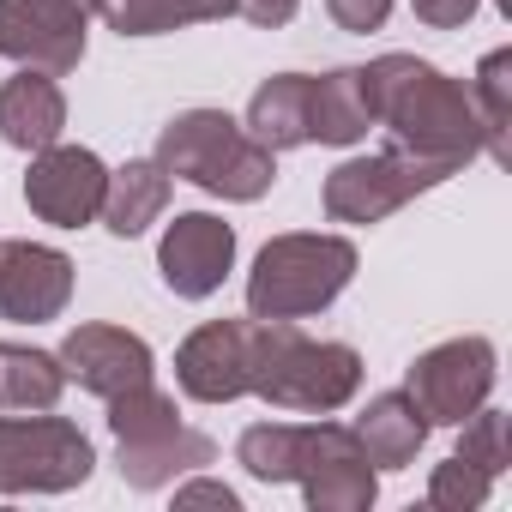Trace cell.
<instances>
[{
  "label": "cell",
  "mask_w": 512,
  "mask_h": 512,
  "mask_svg": "<svg viewBox=\"0 0 512 512\" xmlns=\"http://www.w3.org/2000/svg\"><path fill=\"white\" fill-rule=\"evenodd\" d=\"M362 85H368V109H374V127L386 133V145H398L410 157H434L446 169H464L482 151L476 103L440 67H428L416 55H380L374 67H362Z\"/></svg>",
  "instance_id": "6da1fadb"
},
{
  "label": "cell",
  "mask_w": 512,
  "mask_h": 512,
  "mask_svg": "<svg viewBox=\"0 0 512 512\" xmlns=\"http://www.w3.org/2000/svg\"><path fill=\"white\" fill-rule=\"evenodd\" d=\"M362 356L350 344L308 338L296 320H253V398L296 416H332L356 398Z\"/></svg>",
  "instance_id": "7a4b0ae2"
},
{
  "label": "cell",
  "mask_w": 512,
  "mask_h": 512,
  "mask_svg": "<svg viewBox=\"0 0 512 512\" xmlns=\"http://www.w3.org/2000/svg\"><path fill=\"white\" fill-rule=\"evenodd\" d=\"M157 163L169 181H193L217 199H260L278 181V151H266L235 115L223 109H187L157 133Z\"/></svg>",
  "instance_id": "3957f363"
},
{
  "label": "cell",
  "mask_w": 512,
  "mask_h": 512,
  "mask_svg": "<svg viewBox=\"0 0 512 512\" xmlns=\"http://www.w3.org/2000/svg\"><path fill=\"white\" fill-rule=\"evenodd\" d=\"M356 278V241L344 235H278L260 247L247 272V314L253 320H308L344 296Z\"/></svg>",
  "instance_id": "277c9868"
},
{
  "label": "cell",
  "mask_w": 512,
  "mask_h": 512,
  "mask_svg": "<svg viewBox=\"0 0 512 512\" xmlns=\"http://www.w3.org/2000/svg\"><path fill=\"white\" fill-rule=\"evenodd\" d=\"M91 464L97 452L67 416H0V494H67Z\"/></svg>",
  "instance_id": "5b68a950"
},
{
  "label": "cell",
  "mask_w": 512,
  "mask_h": 512,
  "mask_svg": "<svg viewBox=\"0 0 512 512\" xmlns=\"http://www.w3.org/2000/svg\"><path fill=\"white\" fill-rule=\"evenodd\" d=\"M446 175H458V169H446L434 157H410L398 145H386L374 157H350L326 175V217L332 223H380L398 205H410L416 193L440 187Z\"/></svg>",
  "instance_id": "8992f818"
},
{
  "label": "cell",
  "mask_w": 512,
  "mask_h": 512,
  "mask_svg": "<svg viewBox=\"0 0 512 512\" xmlns=\"http://www.w3.org/2000/svg\"><path fill=\"white\" fill-rule=\"evenodd\" d=\"M91 0H0V55L37 73H73L85 61Z\"/></svg>",
  "instance_id": "52a82bcc"
},
{
  "label": "cell",
  "mask_w": 512,
  "mask_h": 512,
  "mask_svg": "<svg viewBox=\"0 0 512 512\" xmlns=\"http://www.w3.org/2000/svg\"><path fill=\"white\" fill-rule=\"evenodd\" d=\"M410 398H416V410L428 416V428L434 422H464L470 410H482L488 404V392H494V344L488 338H452V344H434L416 368H410V386H404Z\"/></svg>",
  "instance_id": "ba28073f"
},
{
  "label": "cell",
  "mask_w": 512,
  "mask_h": 512,
  "mask_svg": "<svg viewBox=\"0 0 512 512\" xmlns=\"http://www.w3.org/2000/svg\"><path fill=\"white\" fill-rule=\"evenodd\" d=\"M296 482L308 488V500L320 512H362V506H374V458L338 422H302Z\"/></svg>",
  "instance_id": "9c48e42d"
},
{
  "label": "cell",
  "mask_w": 512,
  "mask_h": 512,
  "mask_svg": "<svg viewBox=\"0 0 512 512\" xmlns=\"http://www.w3.org/2000/svg\"><path fill=\"white\" fill-rule=\"evenodd\" d=\"M103 187H109V169L97 151L85 145H43L31 151V175H25V205L55 223V229H79L103 211Z\"/></svg>",
  "instance_id": "30bf717a"
},
{
  "label": "cell",
  "mask_w": 512,
  "mask_h": 512,
  "mask_svg": "<svg viewBox=\"0 0 512 512\" xmlns=\"http://www.w3.org/2000/svg\"><path fill=\"white\" fill-rule=\"evenodd\" d=\"M229 266H235V229L211 211H181L157 241V272L181 302L217 296Z\"/></svg>",
  "instance_id": "8fae6325"
},
{
  "label": "cell",
  "mask_w": 512,
  "mask_h": 512,
  "mask_svg": "<svg viewBox=\"0 0 512 512\" xmlns=\"http://www.w3.org/2000/svg\"><path fill=\"white\" fill-rule=\"evenodd\" d=\"M175 380L199 404L247 398L253 386V320H211L175 350Z\"/></svg>",
  "instance_id": "7c38bea8"
},
{
  "label": "cell",
  "mask_w": 512,
  "mask_h": 512,
  "mask_svg": "<svg viewBox=\"0 0 512 512\" xmlns=\"http://www.w3.org/2000/svg\"><path fill=\"white\" fill-rule=\"evenodd\" d=\"M73 302V260L43 241H0V314L43 326Z\"/></svg>",
  "instance_id": "4fadbf2b"
},
{
  "label": "cell",
  "mask_w": 512,
  "mask_h": 512,
  "mask_svg": "<svg viewBox=\"0 0 512 512\" xmlns=\"http://www.w3.org/2000/svg\"><path fill=\"white\" fill-rule=\"evenodd\" d=\"M61 368L67 380H79L97 398H115L139 380H151V344L133 338L127 326H73L61 344Z\"/></svg>",
  "instance_id": "5bb4252c"
},
{
  "label": "cell",
  "mask_w": 512,
  "mask_h": 512,
  "mask_svg": "<svg viewBox=\"0 0 512 512\" xmlns=\"http://www.w3.org/2000/svg\"><path fill=\"white\" fill-rule=\"evenodd\" d=\"M61 127H67V97H61L55 73L19 67L0 85V139L13 151H43L61 139Z\"/></svg>",
  "instance_id": "9a60e30c"
},
{
  "label": "cell",
  "mask_w": 512,
  "mask_h": 512,
  "mask_svg": "<svg viewBox=\"0 0 512 512\" xmlns=\"http://www.w3.org/2000/svg\"><path fill=\"white\" fill-rule=\"evenodd\" d=\"M211 458H217V440L199 434V428H187V422H175V428H163V434L121 440V458H115V464H121V482H127V488L151 494V488H163V482H175V476L211 464Z\"/></svg>",
  "instance_id": "2e32d148"
},
{
  "label": "cell",
  "mask_w": 512,
  "mask_h": 512,
  "mask_svg": "<svg viewBox=\"0 0 512 512\" xmlns=\"http://www.w3.org/2000/svg\"><path fill=\"white\" fill-rule=\"evenodd\" d=\"M163 205H169V169H163L157 157H139V163H127V169L109 175L97 217H103L109 235L133 241V235H145V229L163 217Z\"/></svg>",
  "instance_id": "e0dca14e"
},
{
  "label": "cell",
  "mask_w": 512,
  "mask_h": 512,
  "mask_svg": "<svg viewBox=\"0 0 512 512\" xmlns=\"http://www.w3.org/2000/svg\"><path fill=\"white\" fill-rule=\"evenodd\" d=\"M350 434L362 440V452H368L380 470H404V464L422 452V440H428V416L416 410L410 392H380V398L356 416Z\"/></svg>",
  "instance_id": "ac0fdd59"
},
{
  "label": "cell",
  "mask_w": 512,
  "mask_h": 512,
  "mask_svg": "<svg viewBox=\"0 0 512 512\" xmlns=\"http://www.w3.org/2000/svg\"><path fill=\"white\" fill-rule=\"evenodd\" d=\"M308 97H314V79L308 73H278L253 91L247 103V133L260 139L266 151H296V145H314L308 139Z\"/></svg>",
  "instance_id": "d6986e66"
},
{
  "label": "cell",
  "mask_w": 512,
  "mask_h": 512,
  "mask_svg": "<svg viewBox=\"0 0 512 512\" xmlns=\"http://www.w3.org/2000/svg\"><path fill=\"white\" fill-rule=\"evenodd\" d=\"M368 127H374V109H368L362 67H338V73L314 79V97H308V139H320V145H356Z\"/></svg>",
  "instance_id": "ffe728a7"
},
{
  "label": "cell",
  "mask_w": 512,
  "mask_h": 512,
  "mask_svg": "<svg viewBox=\"0 0 512 512\" xmlns=\"http://www.w3.org/2000/svg\"><path fill=\"white\" fill-rule=\"evenodd\" d=\"M67 386L61 356L31 344H0V410H55Z\"/></svg>",
  "instance_id": "44dd1931"
},
{
  "label": "cell",
  "mask_w": 512,
  "mask_h": 512,
  "mask_svg": "<svg viewBox=\"0 0 512 512\" xmlns=\"http://www.w3.org/2000/svg\"><path fill=\"white\" fill-rule=\"evenodd\" d=\"M97 13L121 37H163V31H181V25L229 19L235 0H97Z\"/></svg>",
  "instance_id": "7402d4cb"
},
{
  "label": "cell",
  "mask_w": 512,
  "mask_h": 512,
  "mask_svg": "<svg viewBox=\"0 0 512 512\" xmlns=\"http://www.w3.org/2000/svg\"><path fill=\"white\" fill-rule=\"evenodd\" d=\"M296 446H302V422H253L235 440V458L247 464L253 482H296Z\"/></svg>",
  "instance_id": "603a6c76"
},
{
  "label": "cell",
  "mask_w": 512,
  "mask_h": 512,
  "mask_svg": "<svg viewBox=\"0 0 512 512\" xmlns=\"http://www.w3.org/2000/svg\"><path fill=\"white\" fill-rule=\"evenodd\" d=\"M506 79H512V55H506V49H494V55L476 67V91H470L476 121H482V151H488L494 163H506V157H512V145H506V115H512Z\"/></svg>",
  "instance_id": "cb8c5ba5"
},
{
  "label": "cell",
  "mask_w": 512,
  "mask_h": 512,
  "mask_svg": "<svg viewBox=\"0 0 512 512\" xmlns=\"http://www.w3.org/2000/svg\"><path fill=\"white\" fill-rule=\"evenodd\" d=\"M181 416H175V398L163 392V386H151V380H139V386H127V392H115L109 398V428H115V440H145V434H163V428H175Z\"/></svg>",
  "instance_id": "d4e9b609"
},
{
  "label": "cell",
  "mask_w": 512,
  "mask_h": 512,
  "mask_svg": "<svg viewBox=\"0 0 512 512\" xmlns=\"http://www.w3.org/2000/svg\"><path fill=\"white\" fill-rule=\"evenodd\" d=\"M488 488H494V476L452 452V458L434 470V482H428V506H440V512H470V506L488 500Z\"/></svg>",
  "instance_id": "484cf974"
},
{
  "label": "cell",
  "mask_w": 512,
  "mask_h": 512,
  "mask_svg": "<svg viewBox=\"0 0 512 512\" xmlns=\"http://www.w3.org/2000/svg\"><path fill=\"white\" fill-rule=\"evenodd\" d=\"M464 440H458V458H470L476 470H488V476H500L512 458H506V416L500 410H470L464 422Z\"/></svg>",
  "instance_id": "4316f807"
},
{
  "label": "cell",
  "mask_w": 512,
  "mask_h": 512,
  "mask_svg": "<svg viewBox=\"0 0 512 512\" xmlns=\"http://www.w3.org/2000/svg\"><path fill=\"white\" fill-rule=\"evenodd\" d=\"M326 13H332L338 31H380L392 0H326Z\"/></svg>",
  "instance_id": "83f0119b"
},
{
  "label": "cell",
  "mask_w": 512,
  "mask_h": 512,
  "mask_svg": "<svg viewBox=\"0 0 512 512\" xmlns=\"http://www.w3.org/2000/svg\"><path fill=\"white\" fill-rule=\"evenodd\" d=\"M416 7V19L428 25V31H458L470 13H476V0H410Z\"/></svg>",
  "instance_id": "f1b7e54d"
},
{
  "label": "cell",
  "mask_w": 512,
  "mask_h": 512,
  "mask_svg": "<svg viewBox=\"0 0 512 512\" xmlns=\"http://www.w3.org/2000/svg\"><path fill=\"white\" fill-rule=\"evenodd\" d=\"M296 7H302V0H235V13H241L247 25H266V31L290 25V19H296Z\"/></svg>",
  "instance_id": "f546056e"
},
{
  "label": "cell",
  "mask_w": 512,
  "mask_h": 512,
  "mask_svg": "<svg viewBox=\"0 0 512 512\" xmlns=\"http://www.w3.org/2000/svg\"><path fill=\"white\" fill-rule=\"evenodd\" d=\"M175 506H223V512H235V488H223V482H187V488H175Z\"/></svg>",
  "instance_id": "4dcf8cb0"
},
{
  "label": "cell",
  "mask_w": 512,
  "mask_h": 512,
  "mask_svg": "<svg viewBox=\"0 0 512 512\" xmlns=\"http://www.w3.org/2000/svg\"><path fill=\"white\" fill-rule=\"evenodd\" d=\"M91 13H97V0H91Z\"/></svg>",
  "instance_id": "1f68e13d"
}]
</instances>
